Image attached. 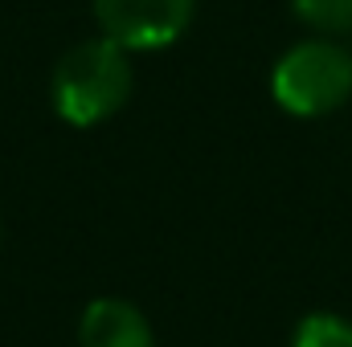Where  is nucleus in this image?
Wrapping results in <instances>:
<instances>
[{"label": "nucleus", "instance_id": "nucleus-5", "mask_svg": "<svg viewBox=\"0 0 352 347\" xmlns=\"http://www.w3.org/2000/svg\"><path fill=\"white\" fill-rule=\"evenodd\" d=\"M291 347H352V323L332 311H311L295 323Z\"/></svg>", "mask_w": 352, "mask_h": 347}, {"label": "nucleus", "instance_id": "nucleus-2", "mask_svg": "<svg viewBox=\"0 0 352 347\" xmlns=\"http://www.w3.org/2000/svg\"><path fill=\"white\" fill-rule=\"evenodd\" d=\"M270 94L295 119H324L352 98V53L332 37L295 41L270 70Z\"/></svg>", "mask_w": 352, "mask_h": 347}, {"label": "nucleus", "instance_id": "nucleus-1", "mask_svg": "<svg viewBox=\"0 0 352 347\" xmlns=\"http://www.w3.org/2000/svg\"><path fill=\"white\" fill-rule=\"evenodd\" d=\"M50 98L70 127L107 123L131 98V53L102 33L70 45L54 66Z\"/></svg>", "mask_w": 352, "mask_h": 347}, {"label": "nucleus", "instance_id": "nucleus-6", "mask_svg": "<svg viewBox=\"0 0 352 347\" xmlns=\"http://www.w3.org/2000/svg\"><path fill=\"white\" fill-rule=\"evenodd\" d=\"M291 8L316 33H352V0H291Z\"/></svg>", "mask_w": 352, "mask_h": 347}, {"label": "nucleus", "instance_id": "nucleus-4", "mask_svg": "<svg viewBox=\"0 0 352 347\" xmlns=\"http://www.w3.org/2000/svg\"><path fill=\"white\" fill-rule=\"evenodd\" d=\"M78 347H156V331L135 302L94 298L78 319Z\"/></svg>", "mask_w": 352, "mask_h": 347}, {"label": "nucleus", "instance_id": "nucleus-3", "mask_svg": "<svg viewBox=\"0 0 352 347\" xmlns=\"http://www.w3.org/2000/svg\"><path fill=\"white\" fill-rule=\"evenodd\" d=\"M102 37L127 53H156L184 37L197 0H90Z\"/></svg>", "mask_w": 352, "mask_h": 347}]
</instances>
